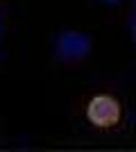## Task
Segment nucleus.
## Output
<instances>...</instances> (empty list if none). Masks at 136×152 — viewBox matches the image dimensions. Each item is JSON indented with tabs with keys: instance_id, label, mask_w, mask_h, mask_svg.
Returning a JSON list of instances; mask_svg holds the SVG:
<instances>
[{
	"instance_id": "1",
	"label": "nucleus",
	"mask_w": 136,
	"mask_h": 152,
	"mask_svg": "<svg viewBox=\"0 0 136 152\" xmlns=\"http://www.w3.org/2000/svg\"><path fill=\"white\" fill-rule=\"evenodd\" d=\"M86 118L95 127H113L120 121V102L111 95H95L86 107Z\"/></svg>"
},
{
	"instance_id": "3",
	"label": "nucleus",
	"mask_w": 136,
	"mask_h": 152,
	"mask_svg": "<svg viewBox=\"0 0 136 152\" xmlns=\"http://www.w3.org/2000/svg\"><path fill=\"white\" fill-rule=\"evenodd\" d=\"M104 2H111V5H113V2H118V0H104Z\"/></svg>"
},
{
	"instance_id": "4",
	"label": "nucleus",
	"mask_w": 136,
	"mask_h": 152,
	"mask_svg": "<svg viewBox=\"0 0 136 152\" xmlns=\"http://www.w3.org/2000/svg\"><path fill=\"white\" fill-rule=\"evenodd\" d=\"M134 37H136V27H134Z\"/></svg>"
},
{
	"instance_id": "2",
	"label": "nucleus",
	"mask_w": 136,
	"mask_h": 152,
	"mask_svg": "<svg viewBox=\"0 0 136 152\" xmlns=\"http://www.w3.org/2000/svg\"><path fill=\"white\" fill-rule=\"evenodd\" d=\"M89 50H91V41L84 34L66 32L59 39V55L64 59H82V57H86Z\"/></svg>"
}]
</instances>
